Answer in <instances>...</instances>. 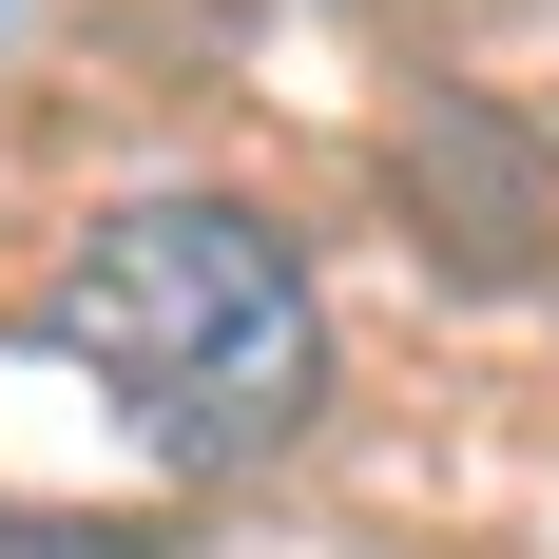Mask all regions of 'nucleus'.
Wrapping results in <instances>:
<instances>
[{
	"label": "nucleus",
	"instance_id": "2",
	"mask_svg": "<svg viewBox=\"0 0 559 559\" xmlns=\"http://www.w3.org/2000/svg\"><path fill=\"white\" fill-rule=\"evenodd\" d=\"M0 559H155V540H116V521H0Z\"/></svg>",
	"mask_w": 559,
	"mask_h": 559
},
{
	"label": "nucleus",
	"instance_id": "1",
	"mask_svg": "<svg viewBox=\"0 0 559 559\" xmlns=\"http://www.w3.org/2000/svg\"><path fill=\"white\" fill-rule=\"evenodd\" d=\"M58 347L97 367V405L155 463L289 444V425H309V367H329L289 231L231 213V193H135V213H97V251L58 271Z\"/></svg>",
	"mask_w": 559,
	"mask_h": 559
}]
</instances>
